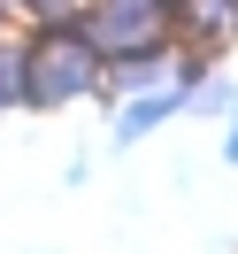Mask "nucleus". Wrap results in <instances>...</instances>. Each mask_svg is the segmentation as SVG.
I'll return each instance as SVG.
<instances>
[{"label": "nucleus", "instance_id": "obj_1", "mask_svg": "<svg viewBox=\"0 0 238 254\" xmlns=\"http://www.w3.org/2000/svg\"><path fill=\"white\" fill-rule=\"evenodd\" d=\"M77 100H108V54L77 23L31 31V108H77Z\"/></svg>", "mask_w": 238, "mask_h": 254}, {"label": "nucleus", "instance_id": "obj_2", "mask_svg": "<svg viewBox=\"0 0 238 254\" xmlns=\"http://www.w3.org/2000/svg\"><path fill=\"white\" fill-rule=\"evenodd\" d=\"M77 31L115 62V54H139V47L177 39V23H169V0H85Z\"/></svg>", "mask_w": 238, "mask_h": 254}, {"label": "nucleus", "instance_id": "obj_3", "mask_svg": "<svg viewBox=\"0 0 238 254\" xmlns=\"http://www.w3.org/2000/svg\"><path fill=\"white\" fill-rule=\"evenodd\" d=\"M169 23L185 47H200L207 62L238 47V0H169Z\"/></svg>", "mask_w": 238, "mask_h": 254}, {"label": "nucleus", "instance_id": "obj_4", "mask_svg": "<svg viewBox=\"0 0 238 254\" xmlns=\"http://www.w3.org/2000/svg\"><path fill=\"white\" fill-rule=\"evenodd\" d=\"M185 116V85H154V93H123L115 100V146H139L154 131H169Z\"/></svg>", "mask_w": 238, "mask_h": 254}, {"label": "nucleus", "instance_id": "obj_5", "mask_svg": "<svg viewBox=\"0 0 238 254\" xmlns=\"http://www.w3.org/2000/svg\"><path fill=\"white\" fill-rule=\"evenodd\" d=\"M8 108H31V23L0 31V116Z\"/></svg>", "mask_w": 238, "mask_h": 254}, {"label": "nucleus", "instance_id": "obj_6", "mask_svg": "<svg viewBox=\"0 0 238 254\" xmlns=\"http://www.w3.org/2000/svg\"><path fill=\"white\" fill-rule=\"evenodd\" d=\"M185 116L231 124V116H238V69H207V77H192V93H185Z\"/></svg>", "mask_w": 238, "mask_h": 254}, {"label": "nucleus", "instance_id": "obj_7", "mask_svg": "<svg viewBox=\"0 0 238 254\" xmlns=\"http://www.w3.org/2000/svg\"><path fill=\"white\" fill-rule=\"evenodd\" d=\"M8 16L31 23V31H47V23H77V16H85V0H8Z\"/></svg>", "mask_w": 238, "mask_h": 254}, {"label": "nucleus", "instance_id": "obj_8", "mask_svg": "<svg viewBox=\"0 0 238 254\" xmlns=\"http://www.w3.org/2000/svg\"><path fill=\"white\" fill-rule=\"evenodd\" d=\"M223 162H231V170H238V116H231V124H223Z\"/></svg>", "mask_w": 238, "mask_h": 254}]
</instances>
